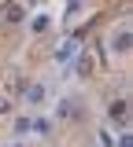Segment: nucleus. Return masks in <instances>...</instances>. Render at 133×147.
<instances>
[{
    "mask_svg": "<svg viewBox=\"0 0 133 147\" xmlns=\"http://www.w3.org/2000/svg\"><path fill=\"white\" fill-rule=\"evenodd\" d=\"M100 147H115V136L107 132V129H100Z\"/></svg>",
    "mask_w": 133,
    "mask_h": 147,
    "instance_id": "nucleus-10",
    "label": "nucleus"
},
{
    "mask_svg": "<svg viewBox=\"0 0 133 147\" xmlns=\"http://www.w3.org/2000/svg\"><path fill=\"white\" fill-rule=\"evenodd\" d=\"M30 132V118H15V136H26Z\"/></svg>",
    "mask_w": 133,
    "mask_h": 147,
    "instance_id": "nucleus-9",
    "label": "nucleus"
},
{
    "mask_svg": "<svg viewBox=\"0 0 133 147\" xmlns=\"http://www.w3.org/2000/svg\"><path fill=\"white\" fill-rule=\"evenodd\" d=\"M74 55H78V37H74V40H63V48L56 52V63H70Z\"/></svg>",
    "mask_w": 133,
    "mask_h": 147,
    "instance_id": "nucleus-3",
    "label": "nucleus"
},
{
    "mask_svg": "<svg viewBox=\"0 0 133 147\" xmlns=\"http://www.w3.org/2000/svg\"><path fill=\"white\" fill-rule=\"evenodd\" d=\"M8 107H11V103H8V99L0 96V114H8Z\"/></svg>",
    "mask_w": 133,
    "mask_h": 147,
    "instance_id": "nucleus-12",
    "label": "nucleus"
},
{
    "mask_svg": "<svg viewBox=\"0 0 133 147\" xmlns=\"http://www.w3.org/2000/svg\"><path fill=\"white\" fill-rule=\"evenodd\" d=\"M130 48H133L130 30H118V33H115V52H130Z\"/></svg>",
    "mask_w": 133,
    "mask_h": 147,
    "instance_id": "nucleus-5",
    "label": "nucleus"
},
{
    "mask_svg": "<svg viewBox=\"0 0 133 147\" xmlns=\"http://www.w3.org/2000/svg\"><path fill=\"white\" fill-rule=\"evenodd\" d=\"M74 74H78V77H89V74H93V52L74 55Z\"/></svg>",
    "mask_w": 133,
    "mask_h": 147,
    "instance_id": "nucleus-2",
    "label": "nucleus"
},
{
    "mask_svg": "<svg viewBox=\"0 0 133 147\" xmlns=\"http://www.w3.org/2000/svg\"><path fill=\"white\" fill-rule=\"evenodd\" d=\"M126 99H111V107H107V118L111 121H118V129H126Z\"/></svg>",
    "mask_w": 133,
    "mask_h": 147,
    "instance_id": "nucleus-1",
    "label": "nucleus"
},
{
    "mask_svg": "<svg viewBox=\"0 0 133 147\" xmlns=\"http://www.w3.org/2000/svg\"><path fill=\"white\" fill-rule=\"evenodd\" d=\"M15 147H22V144H15Z\"/></svg>",
    "mask_w": 133,
    "mask_h": 147,
    "instance_id": "nucleus-13",
    "label": "nucleus"
},
{
    "mask_svg": "<svg viewBox=\"0 0 133 147\" xmlns=\"http://www.w3.org/2000/svg\"><path fill=\"white\" fill-rule=\"evenodd\" d=\"M30 30H33V33H44V30H48V15H37L30 22Z\"/></svg>",
    "mask_w": 133,
    "mask_h": 147,
    "instance_id": "nucleus-8",
    "label": "nucleus"
},
{
    "mask_svg": "<svg viewBox=\"0 0 133 147\" xmlns=\"http://www.w3.org/2000/svg\"><path fill=\"white\" fill-rule=\"evenodd\" d=\"M44 96H48V88H44V85H30V88H26V103H33V107H37V103H44Z\"/></svg>",
    "mask_w": 133,
    "mask_h": 147,
    "instance_id": "nucleus-4",
    "label": "nucleus"
},
{
    "mask_svg": "<svg viewBox=\"0 0 133 147\" xmlns=\"http://www.w3.org/2000/svg\"><path fill=\"white\" fill-rule=\"evenodd\" d=\"M30 129H33L37 136H48V132H52V118H30Z\"/></svg>",
    "mask_w": 133,
    "mask_h": 147,
    "instance_id": "nucleus-6",
    "label": "nucleus"
},
{
    "mask_svg": "<svg viewBox=\"0 0 133 147\" xmlns=\"http://www.w3.org/2000/svg\"><path fill=\"white\" fill-rule=\"evenodd\" d=\"M118 147H133V140H130V132L122 129V136H118Z\"/></svg>",
    "mask_w": 133,
    "mask_h": 147,
    "instance_id": "nucleus-11",
    "label": "nucleus"
},
{
    "mask_svg": "<svg viewBox=\"0 0 133 147\" xmlns=\"http://www.w3.org/2000/svg\"><path fill=\"white\" fill-rule=\"evenodd\" d=\"M22 18H26L22 4H11V7H8V22H22Z\"/></svg>",
    "mask_w": 133,
    "mask_h": 147,
    "instance_id": "nucleus-7",
    "label": "nucleus"
}]
</instances>
